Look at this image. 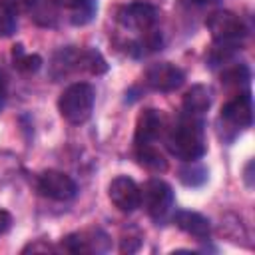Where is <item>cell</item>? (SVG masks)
<instances>
[{"instance_id":"obj_13","label":"cell","mask_w":255,"mask_h":255,"mask_svg":"<svg viewBox=\"0 0 255 255\" xmlns=\"http://www.w3.org/2000/svg\"><path fill=\"white\" fill-rule=\"evenodd\" d=\"M171 219H173V223H175L181 231H185L187 235H191V237H195V239H199V241H205V239H209V235H211V223H209V219H207L205 215L197 213V211L179 209V211L173 213Z\"/></svg>"},{"instance_id":"obj_19","label":"cell","mask_w":255,"mask_h":255,"mask_svg":"<svg viewBox=\"0 0 255 255\" xmlns=\"http://www.w3.org/2000/svg\"><path fill=\"white\" fill-rule=\"evenodd\" d=\"M98 6L94 0H76L72 6H68V20L74 26H86L92 22Z\"/></svg>"},{"instance_id":"obj_2","label":"cell","mask_w":255,"mask_h":255,"mask_svg":"<svg viewBox=\"0 0 255 255\" xmlns=\"http://www.w3.org/2000/svg\"><path fill=\"white\" fill-rule=\"evenodd\" d=\"M108 72L106 58L94 50V48H76L66 46L54 52L50 60V76L58 82L76 74H90V76H102Z\"/></svg>"},{"instance_id":"obj_12","label":"cell","mask_w":255,"mask_h":255,"mask_svg":"<svg viewBox=\"0 0 255 255\" xmlns=\"http://www.w3.org/2000/svg\"><path fill=\"white\" fill-rule=\"evenodd\" d=\"M161 133H163V116L153 108L141 110L137 116V122H135L133 143L135 145L153 143Z\"/></svg>"},{"instance_id":"obj_3","label":"cell","mask_w":255,"mask_h":255,"mask_svg":"<svg viewBox=\"0 0 255 255\" xmlns=\"http://www.w3.org/2000/svg\"><path fill=\"white\" fill-rule=\"evenodd\" d=\"M96 90L88 82H74L70 84L58 98V112L60 116L74 126L86 124L94 112Z\"/></svg>"},{"instance_id":"obj_7","label":"cell","mask_w":255,"mask_h":255,"mask_svg":"<svg viewBox=\"0 0 255 255\" xmlns=\"http://www.w3.org/2000/svg\"><path fill=\"white\" fill-rule=\"evenodd\" d=\"M173 189L167 181L159 179V177H153V179H147L141 187V203L147 211V215L153 219V221H163L171 209H173Z\"/></svg>"},{"instance_id":"obj_6","label":"cell","mask_w":255,"mask_h":255,"mask_svg":"<svg viewBox=\"0 0 255 255\" xmlns=\"http://www.w3.org/2000/svg\"><path fill=\"white\" fill-rule=\"evenodd\" d=\"M116 20L128 28L133 30L137 34H147L151 30H155V24L159 20V12L151 2L145 0H133L129 4H124L118 8L116 12Z\"/></svg>"},{"instance_id":"obj_9","label":"cell","mask_w":255,"mask_h":255,"mask_svg":"<svg viewBox=\"0 0 255 255\" xmlns=\"http://www.w3.org/2000/svg\"><path fill=\"white\" fill-rule=\"evenodd\" d=\"M143 82L153 92L169 94L183 86L185 74L181 68H177L171 62H155V64L147 66V70L143 74Z\"/></svg>"},{"instance_id":"obj_5","label":"cell","mask_w":255,"mask_h":255,"mask_svg":"<svg viewBox=\"0 0 255 255\" xmlns=\"http://www.w3.org/2000/svg\"><path fill=\"white\" fill-rule=\"evenodd\" d=\"M205 26H207L215 46H223V48H231V50H237L239 44L249 34L245 20L231 10H217V12L209 14V18L205 20Z\"/></svg>"},{"instance_id":"obj_22","label":"cell","mask_w":255,"mask_h":255,"mask_svg":"<svg viewBox=\"0 0 255 255\" xmlns=\"http://www.w3.org/2000/svg\"><path fill=\"white\" fill-rule=\"evenodd\" d=\"M2 6H6L8 10H12L16 16L22 14V12H28L34 4V0H0Z\"/></svg>"},{"instance_id":"obj_10","label":"cell","mask_w":255,"mask_h":255,"mask_svg":"<svg viewBox=\"0 0 255 255\" xmlns=\"http://www.w3.org/2000/svg\"><path fill=\"white\" fill-rule=\"evenodd\" d=\"M36 187L40 191V195L54 199V201H68L78 193V185L76 181L58 169H46L38 175Z\"/></svg>"},{"instance_id":"obj_17","label":"cell","mask_w":255,"mask_h":255,"mask_svg":"<svg viewBox=\"0 0 255 255\" xmlns=\"http://www.w3.org/2000/svg\"><path fill=\"white\" fill-rule=\"evenodd\" d=\"M249 80H251V70H249L247 64H231L221 74V84L227 86V88H235L237 92H239L241 86L247 88Z\"/></svg>"},{"instance_id":"obj_21","label":"cell","mask_w":255,"mask_h":255,"mask_svg":"<svg viewBox=\"0 0 255 255\" xmlns=\"http://www.w3.org/2000/svg\"><path fill=\"white\" fill-rule=\"evenodd\" d=\"M16 28H18V16L0 4V36L2 38L12 36L16 32Z\"/></svg>"},{"instance_id":"obj_20","label":"cell","mask_w":255,"mask_h":255,"mask_svg":"<svg viewBox=\"0 0 255 255\" xmlns=\"http://www.w3.org/2000/svg\"><path fill=\"white\" fill-rule=\"evenodd\" d=\"M12 62H14V68L22 74H34L40 70L42 66V58L38 54H28L24 52L22 46H16L14 52H12Z\"/></svg>"},{"instance_id":"obj_15","label":"cell","mask_w":255,"mask_h":255,"mask_svg":"<svg viewBox=\"0 0 255 255\" xmlns=\"http://www.w3.org/2000/svg\"><path fill=\"white\" fill-rule=\"evenodd\" d=\"M135 157H137V163L143 165V167L149 169V171L161 173V171L167 169V159H165V155H163L153 143L135 145Z\"/></svg>"},{"instance_id":"obj_24","label":"cell","mask_w":255,"mask_h":255,"mask_svg":"<svg viewBox=\"0 0 255 255\" xmlns=\"http://www.w3.org/2000/svg\"><path fill=\"white\" fill-rule=\"evenodd\" d=\"M10 227H12V215H10V211L0 207V235H4Z\"/></svg>"},{"instance_id":"obj_18","label":"cell","mask_w":255,"mask_h":255,"mask_svg":"<svg viewBox=\"0 0 255 255\" xmlns=\"http://www.w3.org/2000/svg\"><path fill=\"white\" fill-rule=\"evenodd\" d=\"M179 179L187 187H199V185H203L207 181V167L197 163V159L185 161L179 167Z\"/></svg>"},{"instance_id":"obj_11","label":"cell","mask_w":255,"mask_h":255,"mask_svg":"<svg viewBox=\"0 0 255 255\" xmlns=\"http://www.w3.org/2000/svg\"><path fill=\"white\" fill-rule=\"evenodd\" d=\"M108 197L124 213H131L141 205V187L128 175H116L108 185Z\"/></svg>"},{"instance_id":"obj_14","label":"cell","mask_w":255,"mask_h":255,"mask_svg":"<svg viewBox=\"0 0 255 255\" xmlns=\"http://www.w3.org/2000/svg\"><path fill=\"white\" fill-rule=\"evenodd\" d=\"M209 106H211V90L203 84H195L183 94L181 112H185V114L203 118V114L209 110Z\"/></svg>"},{"instance_id":"obj_28","label":"cell","mask_w":255,"mask_h":255,"mask_svg":"<svg viewBox=\"0 0 255 255\" xmlns=\"http://www.w3.org/2000/svg\"><path fill=\"white\" fill-rule=\"evenodd\" d=\"M187 2H191V4H205V2H209V0H187Z\"/></svg>"},{"instance_id":"obj_8","label":"cell","mask_w":255,"mask_h":255,"mask_svg":"<svg viewBox=\"0 0 255 255\" xmlns=\"http://www.w3.org/2000/svg\"><path fill=\"white\" fill-rule=\"evenodd\" d=\"M56 249L66 251V253H82V255L106 253L110 249V237L102 229L76 231V233L66 235Z\"/></svg>"},{"instance_id":"obj_26","label":"cell","mask_w":255,"mask_h":255,"mask_svg":"<svg viewBox=\"0 0 255 255\" xmlns=\"http://www.w3.org/2000/svg\"><path fill=\"white\" fill-rule=\"evenodd\" d=\"M251 169H253V159H249L247 161V165H245V175H243V179H245V183H247V187H253V175H251Z\"/></svg>"},{"instance_id":"obj_4","label":"cell","mask_w":255,"mask_h":255,"mask_svg":"<svg viewBox=\"0 0 255 255\" xmlns=\"http://www.w3.org/2000/svg\"><path fill=\"white\" fill-rule=\"evenodd\" d=\"M253 124V100L249 88L235 92L219 112V129L221 137L231 141L241 129H247Z\"/></svg>"},{"instance_id":"obj_25","label":"cell","mask_w":255,"mask_h":255,"mask_svg":"<svg viewBox=\"0 0 255 255\" xmlns=\"http://www.w3.org/2000/svg\"><path fill=\"white\" fill-rule=\"evenodd\" d=\"M4 102H6V76L0 70V110L4 108Z\"/></svg>"},{"instance_id":"obj_16","label":"cell","mask_w":255,"mask_h":255,"mask_svg":"<svg viewBox=\"0 0 255 255\" xmlns=\"http://www.w3.org/2000/svg\"><path fill=\"white\" fill-rule=\"evenodd\" d=\"M28 14L38 26L52 28V26L58 24V2H54V0H34Z\"/></svg>"},{"instance_id":"obj_1","label":"cell","mask_w":255,"mask_h":255,"mask_svg":"<svg viewBox=\"0 0 255 255\" xmlns=\"http://www.w3.org/2000/svg\"><path fill=\"white\" fill-rule=\"evenodd\" d=\"M165 145L169 153L179 157L181 161H193L203 157L207 151L203 118L181 112L175 124L165 133Z\"/></svg>"},{"instance_id":"obj_27","label":"cell","mask_w":255,"mask_h":255,"mask_svg":"<svg viewBox=\"0 0 255 255\" xmlns=\"http://www.w3.org/2000/svg\"><path fill=\"white\" fill-rule=\"evenodd\" d=\"M56 2H58V4H62V6H66V8H68V6H72V4H74V2H76V0H56Z\"/></svg>"},{"instance_id":"obj_23","label":"cell","mask_w":255,"mask_h":255,"mask_svg":"<svg viewBox=\"0 0 255 255\" xmlns=\"http://www.w3.org/2000/svg\"><path fill=\"white\" fill-rule=\"evenodd\" d=\"M36 253V251H56V247H52L50 243H40V241H36V243H30V245H26L24 249H22V253Z\"/></svg>"}]
</instances>
